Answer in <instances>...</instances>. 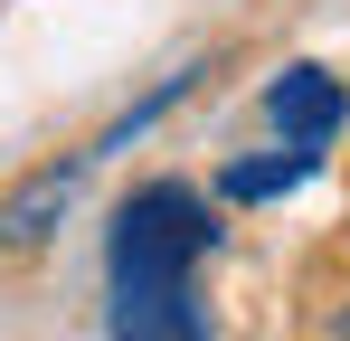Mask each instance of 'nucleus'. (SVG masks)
<instances>
[{
  "mask_svg": "<svg viewBox=\"0 0 350 341\" xmlns=\"http://www.w3.org/2000/svg\"><path fill=\"white\" fill-rule=\"evenodd\" d=\"M265 123H275V142H293V152H332L341 123H350V86L332 66H284L265 86Z\"/></svg>",
  "mask_w": 350,
  "mask_h": 341,
  "instance_id": "obj_3",
  "label": "nucleus"
},
{
  "mask_svg": "<svg viewBox=\"0 0 350 341\" xmlns=\"http://www.w3.org/2000/svg\"><path fill=\"white\" fill-rule=\"evenodd\" d=\"M322 341H350V303H332V323H322Z\"/></svg>",
  "mask_w": 350,
  "mask_h": 341,
  "instance_id": "obj_6",
  "label": "nucleus"
},
{
  "mask_svg": "<svg viewBox=\"0 0 350 341\" xmlns=\"http://www.w3.org/2000/svg\"><path fill=\"white\" fill-rule=\"evenodd\" d=\"M228 199L199 180H142L105 218V341H218L199 266L218 256Z\"/></svg>",
  "mask_w": 350,
  "mask_h": 341,
  "instance_id": "obj_1",
  "label": "nucleus"
},
{
  "mask_svg": "<svg viewBox=\"0 0 350 341\" xmlns=\"http://www.w3.org/2000/svg\"><path fill=\"white\" fill-rule=\"evenodd\" d=\"M85 170H95V152H66V162L19 170V180L0 190V256H38V247L66 227L76 190H85Z\"/></svg>",
  "mask_w": 350,
  "mask_h": 341,
  "instance_id": "obj_2",
  "label": "nucleus"
},
{
  "mask_svg": "<svg viewBox=\"0 0 350 341\" xmlns=\"http://www.w3.org/2000/svg\"><path fill=\"white\" fill-rule=\"evenodd\" d=\"M322 170V152H293V142H275V152H237V162H218V199L228 209H265V199H284V190H303Z\"/></svg>",
  "mask_w": 350,
  "mask_h": 341,
  "instance_id": "obj_4",
  "label": "nucleus"
},
{
  "mask_svg": "<svg viewBox=\"0 0 350 341\" xmlns=\"http://www.w3.org/2000/svg\"><path fill=\"white\" fill-rule=\"evenodd\" d=\"M199 76H208V66H180V76H161V86H152V95H142V105H123L114 123H105V133H95V142H85V152H95V162H105V152H133V142H142V133H152V123H161V114H171L180 95H189V86H199Z\"/></svg>",
  "mask_w": 350,
  "mask_h": 341,
  "instance_id": "obj_5",
  "label": "nucleus"
}]
</instances>
